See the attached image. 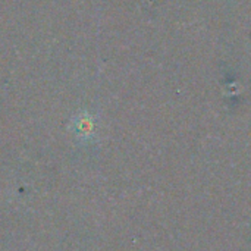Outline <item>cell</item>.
Instances as JSON below:
<instances>
[]
</instances>
